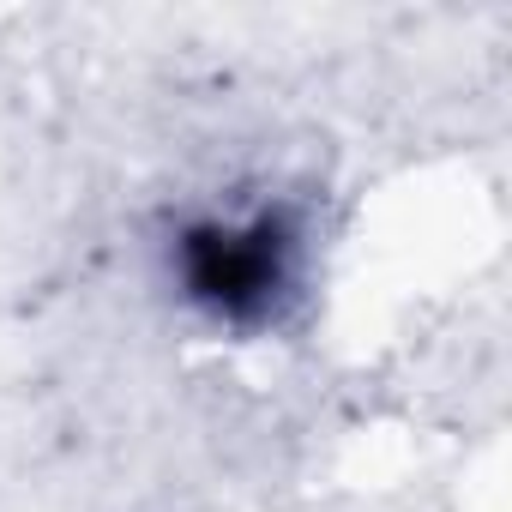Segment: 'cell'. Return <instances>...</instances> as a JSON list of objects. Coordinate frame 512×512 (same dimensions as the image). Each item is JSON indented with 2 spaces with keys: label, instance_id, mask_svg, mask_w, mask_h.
Masks as SVG:
<instances>
[{
  "label": "cell",
  "instance_id": "obj_1",
  "mask_svg": "<svg viewBox=\"0 0 512 512\" xmlns=\"http://www.w3.org/2000/svg\"><path fill=\"white\" fill-rule=\"evenodd\" d=\"M278 235L260 229H199L187 241V284L199 302L223 308V314H253L266 308V296L278 290Z\"/></svg>",
  "mask_w": 512,
  "mask_h": 512
}]
</instances>
